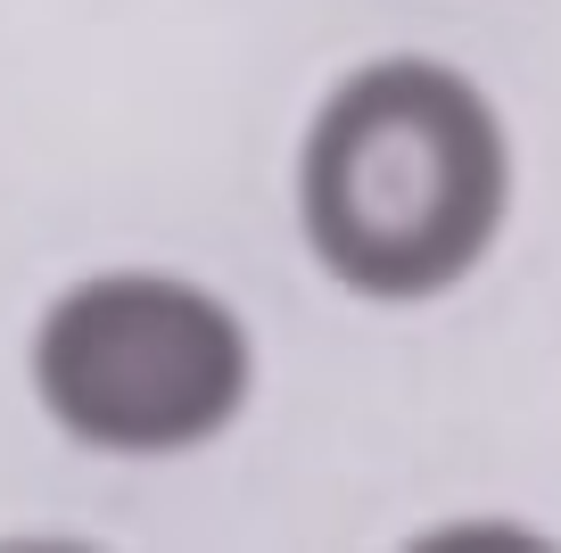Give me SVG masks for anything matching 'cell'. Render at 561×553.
I'll list each match as a JSON object with an SVG mask.
<instances>
[{
  "label": "cell",
  "instance_id": "obj_1",
  "mask_svg": "<svg viewBox=\"0 0 561 553\" xmlns=\"http://www.w3.org/2000/svg\"><path fill=\"white\" fill-rule=\"evenodd\" d=\"M306 240L364 297H430L504 224V133L438 58H380L306 140Z\"/></svg>",
  "mask_w": 561,
  "mask_h": 553
},
{
  "label": "cell",
  "instance_id": "obj_2",
  "mask_svg": "<svg viewBox=\"0 0 561 553\" xmlns=\"http://www.w3.org/2000/svg\"><path fill=\"white\" fill-rule=\"evenodd\" d=\"M34 388L100 454H182L248 397V339L224 297L165 273H100L42 314Z\"/></svg>",
  "mask_w": 561,
  "mask_h": 553
}]
</instances>
